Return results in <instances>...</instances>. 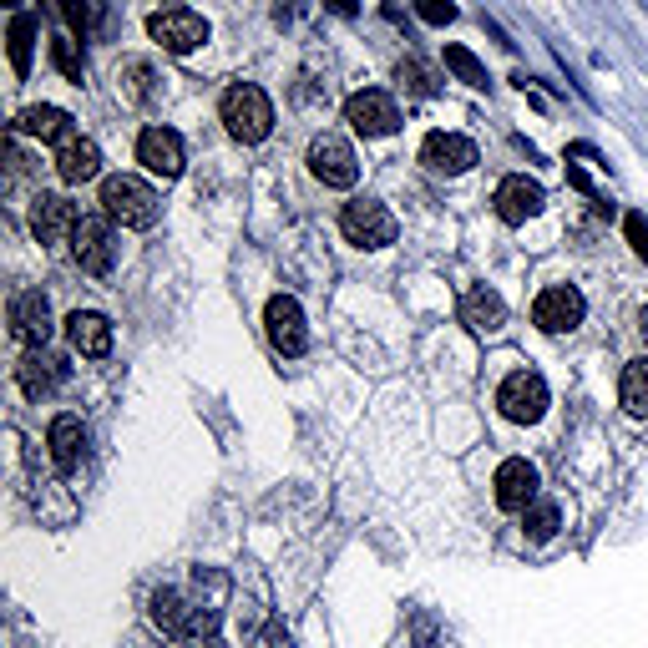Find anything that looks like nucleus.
<instances>
[{"instance_id": "f257e3e1", "label": "nucleus", "mask_w": 648, "mask_h": 648, "mask_svg": "<svg viewBox=\"0 0 648 648\" xmlns=\"http://www.w3.org/2000/svg\"><path fill=\"white\" fill-rule=\"evenodd\" d=\"M218 117H223L228 137L243 142V147H254L274 132V102H269L264 87H254V81H233L218 102Z\"/></svg>"}, {"instance_id": "f03ea898", "label": "nucleus", "mask_w": 648, "mask_h": 648, "mask_svg": "<svg viewBox=\"0 0 648 648\" xmlns=\"http://www.w3.org/2000/svg\"><path fill=\"white\" fill-rule=\"evenodd\" d=\"M157 193L142 183V178H132V173H112L107 183H102V213L112 218V223H122V228H152L157 223Z\"/></svg>"}, {"instance_id": "7ed1b4c3", "label": "nucleus", "mask_w": 648, "mask_h": 648, "mask_svg": "<svg viewBox=\"0 0 648 648\" xmlns=\"http://www.w3.org/2000/svg\"><path fill=\"white\" fill-rule=\"evenodd\" d=\"M547 380L537 370H512L502 385H497V411L512 421V426H537L547 416Z\"/></svg>"}, {"instance_id": "20e7f679", "label": "nucleus", "mask_w": 648, "mask_h": 648, "mask_svg": "<svg viewBox=\"0 0 648 648\" xmlns=\"http://www.w3.org/2000/svg\"><path fill=\"white\" fill-rule=\"evenodd\" d=\"M340 233L355 249H385V243H395V213L380 198H350L340 208Z\"/></svg>"}, {"instance_id": "39448f33", "label": "nucleus", "mask_w": 648, "mask_h": 648, "mask_svg": "<svg viewBox=\"0 0 648 648\" xmlns=\"http://www.w3.org/2000/svg\"><path fill=\"white\" fill-rule=\"evenodd\" d=\"M147 36L162 46V51H173V56H188L208 41V21L188 6H162L147 16Z\"/></svg>"}, {"instance_id": "423d86ee", "label": "nucleus", "mask_w": 648, "mask_h": 648, "mask_svg": "<svg viewBox=\"0 0 648 648\" xmlns=\"http://www.w3.org/2000/svg\"><path fill=\"white\" fill-rule=\"evenodd\" d=\"M309 173H314L324 188H355V178H360L355 147H350L340 132H319V137L309 142Z\"/></svg>"}, {"instance_id": "0eeeda50", "label": "nucleus", "mask_w": 648, "mask_h": 648, "mask_svg": "<svg viewBox=\"0 0 648 648\" xmlns=\"http://www.w3.org/2000/svg\"><path fill=\"white\" fill-rule=\"evenodd\" d=\"M583 314H588V299H583L573 284H552V289H542L537 304H532V324H537L542 335H567V330H578Z\"/></svg>"}, {"instance_id": "6e6552de", "label": "nucleus", "mask_w": 648, "mask_h": 648, "mask_svg": "<svg viewBox=\"0 0 648 648\" xmlns=\"http://www.w3.org/2000/svg\"><path fill=\"white\" fill-rule=\"evenodd\" d=\"M6 319H11V340H21L26 350L51 340V299L41 289H16Z\"/></svg>"}, {"instance_id": "1a4fd4ad", "label": "nucleus", "mask_w": 648, "mask_h": 648, "mask_svg": "<svg viewBox=\"0 0 648 648\" xmlns=\"http://www.w3.org/2000/svg\"><path fill=\"white\" fill-rule=\"evenodd\" d=\"M137 162H142L152 178L173 183V178L183 173V162H188L183 137H178L173 127H142V137H137Z\"/></svg>"}, {"instance_id": "9d476101", "label": "nucleus", "mask_w": 648, "mask_h": 648, "mask_svg": "<svg viewBox=\"0 0 648 648\" xmlns=\"http://www.w3.org/2000/svg\"><path fill=\"white\" fill-rule=\"evenodd\" d=\"M264 330H269V345H274L279 355H304V350H309L304 309H299V299H289V294H274V299L264 304Z\"/></svg>"}, {"instance_id": "9b49d317", "label": "nucleus", "mask_w": 648, "mask_h": 648, "mask_svg": "<svg viewBox=\"0 0 648 648\" xmlns=\"http://www.w3.org/2000/svg\"><path fill=\"white\" fill-rule=\"evenodd\" d=\"M345 122H350L360 137H390V132L400 127V107H395L390 92L365 87V92H355V97L345 102Z\"/></svg>"}, {"instance_id": "f8f14e48", "label": "nucleus", "mask_w": 648, "mask_h": 648, "mask_svg": "<svg viewBox=\"0 0 648 648\" xmlns=\"http://www.w3.org/2000/svg\"><path fill=\"white\" fill-rule=\"evenodd\" d=\"M71 254H76V264L87 269V274H107L112 269V218L102 213H81V223H76V233H71Z\"/></svg>"}, {"instance_id": "ddd939ff", "label": "nucleus", "mask_w": 648, "mask_h": 648, "mask_svg": "<svg viewBox=\"0 0 648 648\" xmlns=\"http://www.w3.org/2000/svg\"><path fill=\"white\" fill-rule=\"evenodd\" d=\"M497 507L502 512H527L532 502H537V486H542V476H537V466L527 461V456H512V461H502L497 466Z\"/></svg>"}, {"instance_id": "4468645a", "label": "nucleus", "mask_w": 648, "mask_h": 648, "mask_svg": "<svg viewBox=\"0 0 648 648\" xmlns=\"http://www.w3.org/2000/svg\"><path fill=\"white\" fill-rule=\"evenodd\" d=\"M421 162H426L431 173L456 178V173L476 168V142L461 137V132H426V142H421Z\"/></svg>"}, {"instance_id": "2eb2a0df", "label": "nucleus", "mask_w": 648, "mask_h": 648, "mask_svg": "<svg viewBox=\"0 0 648 648\" xmlns=\"http://www.w3.org/2000/svg\"><path fill=\"white\" fill-rule=\"evenodd\" d=\"M497 218L502 223H527V218H537L542 213V203H547V193H542V183L537 178H527V173H512V178H502V188H497Z\"/></svg>"}, {"instance_id": "dca6fc26", "label": "nucleus", "mask_w": 648, "mask_h": 648, "mask_svg": "<svg viewBox=\"0 0 648 648\" xmlns=\"http://www.w3.org/2000/svg\"><path fill=\"white\" fill-rule=\"evenodd\" d=\"M76 223H81V213H76V203H71L66 193H36V203H31V228H36L41 243L71 238Z\"/></svg>"}, {"instance_id": "f3484780", "label": "nucleus", "mask_w": 648, "mask_h": 648, "mask_svg": "<svg viewBox=\"0 0 648 648\" xmlns=\"http://www.w3.org/2000/svg\"><path fill=\"white\" fill-rule=\"evenodd\" d=\"M46 446H51V461L56 471H76L81 461H87V426H81V416L61 411L46 431Z\"/></svg>"}, {"instance_id": "a211bd4d", "label": "nucleus", "mask_w": 648, "mask_h": 648, "mask_svg": "<svg viewBox=\"0 0 648 648\" xmlns=\"http://www.w3.org/2000/svg\"><path fill=\"white\" fill-rule=\"evenodd\" d=\"M16 380H21V390H26L31 400H41V395H51V390L66 380V365H61L46 345H36V350H26V355L16 360Z\"/></svg>"}, {"instance_id": "6ab92c4d", "label": "nucleus", "mask_w": 648, "mask_h": 648, "mask_svg": "<svg viewBox=\"0 0 648 648\" xmlns=\"http://www.w3.org/2000/svg\"><path fill=\"white\" fill-rule=\"evenodd\" d=\"M56 173H61V183H71V188L92 183V178L102 173L97 142H92V137H66V142L56 147Z\"/></svg>"}, {"instance_id": "aec40b11", "label": "nucleus", "mask_w": 648, "mask_h": 648, "mask_svg": "<svg viewBox=\"0 0 648 648\" xmlns=\"http://www.w3.org/2000/svg\"><path fill=\"white\" fill-rule=\"evenodd\" d=\"M66 340H71L76 355L102 360V355L112 350V324H107V314H97V309H76V314L66 319Z\"/></svg>"}, {"instance_id": "412c9836", "label": "nucleus", "mask_w": 648, "mask_h": 648, "mask_svg": "<svg viewBox=\"0 0 648 648\" xmlns=\"http://www.w3.org/2000/svg\"><path fill=\"white\" fill-rule=\"evenodd\" d=\"M461 324L466 330H476V335H497L502 324H507V304H502V294L497 289H466L461 294Z\"/></svg>"}, {"instance_id": "4be33fe9", "label": "nucleus", "mask_w": 648, "mask_h": 648, "mask_svg": "<svg viewBox=\"0 0 648 648\" xmlns=\"http://www.w3.org/2000/svg\"><path fill=\"white\" fill-rule=\"evenodd\" d=\"M11 127L26 132V137H41V142H66V137H76V132H71V117H66L61 107H26Z\"/></svg>"}, {"instance_id": "5701e85b", "label": "nucleus", "mask_w": 648, "mask_h": 648, "mask_svg": "<svg viewBox=\"0 0 648 648\" xmlns=\"http://www.w3.org/2000/svg\"><path fill=\"white\" fill-rule=\"evenodd\" d=\"M147 613H152V623L168 633V638H183L188 633V603H183V593H173V588H157L152 593V603H147Z\"/></svg>"}, {"instance_id": "b1692460", "label": "nucleus", "mask_w": 648, "mask_h": 648, "mask_svg": "<svg viewBox=\"0 0 648 648\" xmlns=\"http://www.w3.org/2000/svg\"><path fill=\"white\" fill-rule=\"evenodd\" d=\"M618 400L633 421H648V360H628L618 380Z\"/></svg>"}, {"instance_id": "393cba45", "label": "nucleus", "mask_w": 648, "mask_h": 648, "mask_svg": "<svg viewBox=\"0 0 648 648\" xmlns=\"http://www.w3.org/2000/svg\"><path fill=\"white\" fill-rule=\"evenodd\" d=\"M6 51H11L16 76H26V71H31V51H36V21H31L26 11H16V21H11V31H6Z\"/></svg>"}, {"instance_id": "a878e982", "label": "nucleus", "mask_w": 648, "mask_h": 648, "mask_svg": "<svg viewBox=\"0 0 648 648\" xmlns=\"http://www.w3.org/2000/svg\"><path fill=\"white\" fill-rule=\"evenodd\" d=\"M395 81H400V87L411 92V97H421V102H431V97L441 92V81H436V76H431V71H426V66L416 61V56L395 66Z\"/></svg>"}, {"instance_id": "bb28decb", "label": "nucleus", "mask_w": 648, "mask_h": 648, "mask_svg": "<svg viewBox=\"0 0 648 648\" xmlns=\"http://www.w3.org/2000/svg\"><path fill=\"white\" fill-rule=\"evenodd\" d=\"M522 532L532 537V542H547L552 532H557V502H547V497H537L527 512H522Z\"/></svg>"}, {"instance_id": "cd10ccee", "label": "nucleus", "mask_w": 648, "mask_h": 648, "mask_svg": "<svg viewBox=\"0 0 648 648\" xmlns=\"http://www.w3.org/2000/svg\"><path fill=\"white\" fill-rule=\"evenodd\" d=\"M446 71L456 81H466V87H486V66L466 51V46H446Z\"/></svg>"}, {"instance_id": "c85d7f7f", "label": "nucleus", "mask_w": 648, "mask_h": 648, "mask_svg": "<svg viewBox=\"0 0 648 648\" xmlns=\"http://www.w3.org/2000/svg\"><path fill=\"white\" fill-rule=\"evenodd\" d=\"M51 66H56L66 81H76V87H81V71H87V66H81V41H76V36L51 41Z\"/></svg>"}, {"instance_id": "c756f323", "label": "nucleus", "mask_w": 648, "mask_h": 648, "mask_svg": "<svg viewBox=\"0 0 648 648\" xmlns=\"http://www.w3.org/2000/svg\"><path fill=\"white\" fill-rule=\"evenodd\" d=\"M213 633H218V608H208V603H198L193 613H188V643H213Z\"/></svg>"}, {"instance_id": "7c9ffc66", "label": "nucleus", "mask_w": 648, "mask_h": 648, "mask_svg": "<svg viewBox=\"0 0 648 648\" xmlns=\"http://www.w3.org/2000/svg\"><path fill=\"white\" fill-rule=\"evenodd\" d=\"M61 16H66V26H71L76 41L92 36V0H61Z\"/></svg>"}, {"instance_id": "2f4dec72", "label": "nucleus", "mask_w": 648, "mask_h": 648, "mask_svg": "<svg viewBox=\"0 0 648 648\" xmlns=\"http://www.w3.org/2000/svg\"><path fill=\"white\" fill-rule=\"evenodd\" d=\"M117 81H127V97L132 102H147V81H152V71H147V61H122V71H117Z\"/></svg>"}, {"instance_id": "473e14b6", "label": "nucleus", "mask_w": 648, "mask_h": 648, "mask_svg": "<svg viewBox=\"0 0 648 648\" xmlns=\"http://www.w3.org/2000/svg\"><path fill=\"white\" fill-rule=\"evenodd\" d=\"M623 233H628V249L648 264V218H643V213H628V218H623Z\"/></svg>"}, {"instance_id": "72a5a7b5", "label": "nucleus", "mask_w": 648, "mask_h": 648, "mask_svg": "<svg viewBox=\"0 0 648 648\" xmlns=\"http://www.w3.org/2000/svg\"><path fill=\"white\" fill-rule=\"evenodd\" d=\"M416 16L426 26H446V21H456V6L451 0H416Z\"/></svg>"}, {"instance_id": "f704fd0d", "label": "nucleus", "mask_w": 648, "mask_h": 648, "mask_svg": "<svg viewBox=\"0 0 648 648\" xmlns=\"http://www.w3.org/2000/svg\"><path fill=\"white\" fill-rule=\"evenodd\" d=\"M324 11H335V16H345V21H350V16L360 11V0H324Z\"/></svg>"}, {"instance_id": "c9c22d12", "label": "nucleus", "mask_w": 648, "mask_h": 648, "mask_svg": "<svg viewBox=\"0 0 648 648\" xmlns=\"http://www.w3.org/2000/svg\"><path fill=\"white\" fill-rule=\"evenodd\" d=\"M638 335H643V345H648V309L638 314Z\"/></svg>"}, {"instance_id": "e433bc0d", "label": "nucleus", "mask_w": 648, "mask_h": 648, "mask_svg": "<svg viewBox=\"0 0 648 648\" xmlns=\"http://www.w3.org/2000/svg\"><path fill=\"white\" fill-rule=\"evenodd\" d=\"M6 6H11V11H21V0H6Z\"/></svg>"}]
</instances>
